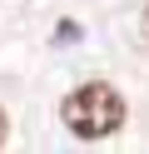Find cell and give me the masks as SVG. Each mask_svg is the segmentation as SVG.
I'll use <instances>...</instances> for the list:
<instances>
[{
  "label": "cell",
  "mask_w": 149,
  "mask_h": 154,
  "mask_svg": "<svg viewBox=\"0 0 149 154\" xmlns=\"http://www.w3.org/2000/svg\"><path fill=\"white\" fill-rule=\"evenodd\" d=\"M124 114H129V104L109 80H85L60 100V119L75 139H109L124 124Z\"/></svg>",
  "instance_id": "obj_1"
},
{
  "label": "cell",
  "mask_w": 149,
  "mask_h": 154,
  "mask_svg": "<svg viewBox=\"0 0 149 154\" xmlns=\"http://www.w3.org/2000/svg\"><path fill=\"white\" fill-rule=\"evenodd\" d=\"M144 40H149V10H144Z\"/></svg>",
  "instance_id": "obj_3"
},
{
  "label": "cell",
  "mask_w": 149,
  "mask_h": 154,
  "mask_svg": "<svg viewBox=\"0 0 149 154\" xmlns=\"http://www.w3.org/2000/svg\"><path fill=\"white\" fill-rule=\"evenodd\" d=\"M5 134H10V119H5V109H0V144H5Z\"/></svg>",
  "instance_id": "obj_2"
}]
</instances>
